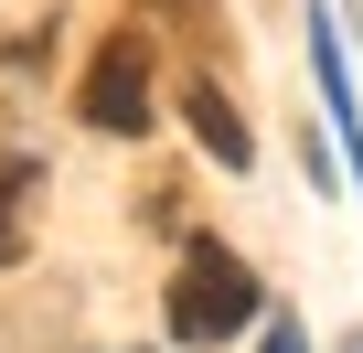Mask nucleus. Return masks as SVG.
Returning a JSON list of instances; mask_svg holds the SVG:
<instances>
[{
    "instance_id": "obj_3",
    "label": "nucleus",
    "mask_w": 363,
    "mask_h": 353,
    "mask_svg": "<svg viewBox=\"0 0 363 353\" xmlns=\"http://www.w3.org/2000/svg\"><path fill=\"white\" fill-rule=\"evenodd\" d=\"M182 118H193V139H203L225 171H246V161H257V139H246V118L225 107V86H193V97H182Z\"/></svg>"
},
{
    "instance_id": "obj_4",
    "label": "nucleus",
    "mask_w": 363,
    "mask_h": 353,
    "mask_svg": "<svg viewBox=\"0 0 363 353\" xmlns=\"http://www.w3.org/2000/svg\"><path fill=\"white\" fill-rule=\"evenodd\" d=\"M33 183H43V171H33V161H0V268H11V257H22V214H11V204H22Z\"/></svg>"
},
{
    "instance_id": "obj_5",
    "label": "nucleus",
    "mask_w": 363,
    "mask_h": 353,
    "mask_svg": "<svg viewBox=\"0 0 363 353\" xmlns=\"http://www.w3.org/2000/svg\"><path fill=\"white\" fill-rule=\"evenodd\" d=\"M267 353H310V342H299V332H289V321H278V332H267Z\"/></svg>"
},
{
    "instance_id": "obj_1",
    "label": "nucleus",
    "mask_w": 363,
    "mask_h": 353,
    "mask_svg": "<svg viewBox=\"0 0 363 353\" xmlns=\"http://www.w3.org/2000/svg\"><path fill=\"white\" fill-rule=\"evenodd\" d=\"M246 321H257V268L235 246H193L182 278H171V332L182 342H235Z\"/></svg>"
},
{
    "instance_id": "obj_2",
    "label": "nucleus",
    "mask_w": 363,
    "mask_h": 353,
    "mask_svg": "<svg viewBox=\"0 0 363 353\" xmlns=\"http://www.w3.org/2000/svg\"><path fill=\"white\" fill-rule=\"evenodd\" d=\"M75 107H86V129L139 139V129H150V43H139V33H118V43L86 65V97H75Z\"/></svg>"
}]
</instances>
